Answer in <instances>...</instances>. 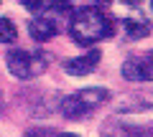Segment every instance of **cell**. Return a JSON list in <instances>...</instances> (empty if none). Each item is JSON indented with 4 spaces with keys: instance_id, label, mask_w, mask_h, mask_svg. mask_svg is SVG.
Returning a JSON list of instances; mask_svg holds the SVG:
<instances>
[{
    "instance_id": "1",
    "label": "cell",
    "mask_w": 153,
    "mask_h": 137,
    "mask_svg": "<svg viewBox=\"0 0 153 137\" xmlns=\"http://www.w3.org/2000/svg\"><path fill=\"white\" fill-rule=\"evenodd\" d=\"M69 33L76 43L82 46H92L102 38L112 36V21L105 15L97 8H79V10L71 15L69 23Z\"/></svg>"
},
{
    "instance_id": "2",
    "label": "cell",
    "mask_w": 153,
    "mask_h": 137,
    "mask_svg": "<svg viewBox=\"0 0 153 137\" xmlns=\"http://www.w3.org/2000/svg\"><path fill=\"white\" fill-rule=\"evenodd\" d=\"M107 97H110V92L107 89H100V86H89V89H82V92H74L66 99H61V114L66 119H82V117L92 114L97 107H102L107 102Z\"/></svg>"
},
{
    "instance_id": "3",
    "label": "cell",
    "mask_w": 153,
    "mask_h": 137,
    "mask_svg": "<svg viewBox=\"0 0 153 137\" xmlns=\"http://www.w3.org/2000/svg\"><path fill=\"white\" fill-rule=\"evenodd\" d=\"M8 61V69L16 79H33V76H41L46 71V56L44 53H28L23 48H16L5 56Z\"/></svg>"
},
{
    "instance_id": "4",
    "label": "cell",
    "mask_w": 153,
    "mask_h": 137,
    "mask_svg": "<svg viewBox=\"0 0 153 137\" xmlns=\"http://www.w3.org/2000/svg\"><path fill=\"white\" fill-rule=\"evenodd\" d=\"M100 56H102L100 51H89V53H84V56H76V59L66 61L64 69H66V74H69V76H84V74H89V71H94V69H97Z\"/></svg>"
},
{
    "instance_id": "5",
    "label": "cell",
    "mask_w": 153,
    "mask_h": 137,
    "mask_svg": "<svg viewBox=\"0 0 153 137\" xmlns=\"http://www.w3.org/2000/svg\"><path fill=\"white\" fill-rule=\"evenodd\" d=\"M28 33H31L33 41H51L56 36V26H54V21L41 15V18H33L28 23Z\"/></svg>"
},
{
    "instance_id": "6",
    "label": "cell",
    "mask_w": 153,
    "mask_h": 137,
    "mask_svg": "<svg viewBox=\"0 0 153 137\" xmlns=\"http://www.w3.org/2000/svg\"><path fill=\"white\" fill-rule=\"evenodd\" d=\"M123 76L128 81H151V74H148V69L143 66L140 59H128L123 64Z\"/></svg>"
},
{
    "instance_id": "7",
    "label": "cell",
    "mask_w": 153,
    "mask_h": 137,
    "mask_svg": "<svg viewBox=\"0 0 153 137\" xmlns=\"http://www.w3.org/2000/svg\"><path fill=\"white\" fill-rule=\"evenodd\" d=\"M123 26H125V31H128V36H130V38H143V36H148V33H151V23H148V21L125 18V21H123Z\"/></svg>"
},
{
    "instance_id": "8",
    "label": "cell",
    "mask_w": 153,
    "mask_h": 137,
    "mask_svg": "<svg viewBox=\"0 0 153 137\" xmlns=\"http://www.w3.org/2000/svg\"><path fill=\"white\" fill-rule=\"evenodd\" d=\"M18 38V31L8 18H0V43H13Z\"/></svg>"
},
{
    "instance_id": "9",
    "label": "cell",
    "mask_w": 153,
    "mask_h": 137,
    "mask_svg": "<svg viewBox=\"0 0 153 137\" xmlns=\"http://www.w3.org/2000/svg\"><path fill=\"white\" fill-rule=\"evenodd\" d=\"M23 8H28L31 13H44V10H51L56 0H18Z\"/></svg>"
},
{
    "instance_id": "10",
    "label": "cell",
    "mask_w": 153,
    "mask_h": 137,
    "mask_svg": "<svg viewBox=\"0 0 153 137\" xmlns=\"http://www.w3.org/2000/svg\"><path fill=\"white\" fill-rule=\"evenodd\" d=\"M140 61H143V66L148 69V74H151V79H153V51H148V53L143 56Z\"/></svg>"
},
{
    "instance_id": "11",
    "label": "cell",
    "mask_w": 153,
    "mask_h": 137,
    "mask_svg": "<svg viewBox=\"0 0 153 137\" xmlns=\"http://www.w3.org/2000/svg\"><path fill=\"white\" fill-rule=\"evenodd\" d=\"M123 3H128V5H138L140 0H123Z\"/></svg>"
},
{
    "instance_id": "12",
    "label": "cell",
    "mask_w": 153,
    "mask_h": 137,
    "mask_svg": "<svg viewBox=\"0 0 153 137\" xmlns=\"http://www.w3.org/2000/svg\"><path fill=\"white\" fill-rule=\"evenodd\" d=\"M59 137H79V135H71V132H64V135H59Z\"/></svg>"
},
{
    "instance_id": "13",
    "label": "cell",
    "mask_w": 153,
    "mask_h": 137,
    "mask_svg": "<svg viewBox=\"0 0 153 137\" xmlns=\"http://www.w3.org/2000/svg\"><path fill=\"white\" fill-rule=\"evenodd\" d=\"M94 3H112V0H94Z\"/></svg>"
},
{
    "instance_id": "14",
    "label": "cell",
    "mask_w": 153,
    "mask_h": 137,
    "mask_svg": "<svg viewBox=\"0 0 153 137\" xmlns=\"http://www.w3.org/2000/svg\"><path fill=\"white\" fill-rule=\"evenodd\" d=\"M151 8H153V0H151Z\"/></svg>"
},
{
    "instance_id": "15",
    "label": "cell",
    "mask_w": 153,
    "mask_h": 137,
    "mask_svg": "<svg viewBox=\"0 0 153 137\" xmlns=\"http://www.w3.org/2000/svg\"><path fill=\"white\" fill-rule=\"evenodd\" d=\"M0 3H3V0H0Z\"/></svg>"
}]
</instances>
